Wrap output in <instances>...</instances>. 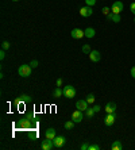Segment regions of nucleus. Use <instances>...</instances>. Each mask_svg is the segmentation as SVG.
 <instances>
[{
    "instance_id": "obj_1",
    "label": "nucleus",
    "mask_w": 135,
    "mask_h": 150,
    "mask_svg": "<svg viewBox=\"0 0 135 150\" xmlns=\"http://www.w3.org/2000/svg\"><path fill=\"white\" fill-rule=\"evenodd\" d=\"M31 70H33V68L30 67V65L23 64V65H20V67H19L18 73H19V76H22V77H30V76H31Z\"/></svg>"
},
{
    "instance_id": "obj_2",
    "label": "nucleus",
    "mask_w": 135,
    "mask_h": 150,
    "mask_svg": "<svg viewBox=\"0 0 135 150\" xmlns=\"http://www.w3.org/2000/svg\"><path fill=\"white\" fill-rule=\"evenodd\" d=\"M64 96H65L66 99H73L76 96V88L72 87V85L64 87Z\"/></svg>"
},
{
    "instance_id": "obj_3",
    "label": "nucleus",
    "mask_w": 135,
    "mask_h": 150,
    "mask_svg": "<svg viewBox=\"0 0 135 150\" xmlns=\"http://www.w3.org/2000/svg\"><path fill=\"white\" fill-rule=\"evenodd\" d=\"M123 7H124V6H123V3H122L120 0H116L111 7L112 14H120L122 11H123Z\"/></svg>"
},
{
    "instance_id": "obj_4",
    "label": "nucleus",
    "mask_w": 135,
    "mask_h": 150,
    "mask_svg": "<svg viewBox=\"0 0 135 150\" xmlns=\"http://www.w3.org/2000/svg\"><path fill=\"white\" fill-rule=\"evenodd\" d=\"M84 119V114L83 111H80V110H76V111H73L72 114V120L74 123H80L81 120Z\"/></svg>"
},
{
    "instance_id": "obj_5",
    "label": "nucleus",
    "mask_w": 135,
    "mask_h": 150,
    "mask_svg": "<svg viewBox=\"0 0 135 150\" xmlns=\"http://www.w3.org/2000/svg\"><path fill=\"white\" fill-rule=\"evenodd\" d=\"M92 14H93V8L90 7V6H85V7L80 8V15H81V16L88 18V16H90Z\"/></svg>"
},
{
    "instance_id": "obj_6",
    "label": "nucleus",
    "mask_w": 135,
    "mask_h": 150,
    "mask_svg": "<svg viewBox=\"0 0 135 150\" xmlns=\"http://www.w3.org/2000/svg\"><path fill=\"white\" fill-rule=\"evenodd\" d=\"M70 35H72L73 39H81L83 37H85L84 30H81V28H73L72 33H70Z\"/></svg>"
},
{
    "instance_id": "obj_7",
    "label": "nucleus",
    "mask_w": 135,
    "mask_h": 150,
    "mask_svg": "<svg viewBox=\"0 0 135 150\" xmlns=\"http://www.w3.org/2000/svg\"><path fill=\"white\" fill-rule=\"evenodd\" d=\"M41 147L43 150H52L53 147H56V146H54V142H53V139H47V138H46L45 141H42Z\"/></svg>"
},
{
    "instance_id": "obj_8",
    "label": "nucleus",
    "mask_w": 135,
    "mask_h": 150,
    "mask_svg": "<svg viewBox=\"0 0 135 150\" xmlns=\"http://www.w3.org/2000/svg\"><path fill=\"white\" fill-rule=\"evenodd\" d=\"M88 103L87 100H77L76 101V108L77 110H80V111H83V112H85L87 111V108H88Z\"/></svg>"
},
{
    "instance_id": "obj_9",
    "label": "nucleus",
    "mask_w": 135,
    "mask_h": 150,
    "mask_svg": "<svg viewBox=\"0 0 135 150\" xmlns=\"http://www.w3.org/2000/svg\"><path fill=\"white\" fill-rule=\"evenodd\" d=\"M53 142H54V146H56L57 149H61V147L65 145L66 139H65V137H56V138L53 139Z\"/></svg>"
},
{
    "instance_id": "obj_10",
    "label": "nucleus",
    "mask_w": 135,
    "mask_h": 150,
    "mask_svg": "<svg viewBox=\"0 0 135 150\" xmlns=\"http://www.w3.org/2000/svg\"><path fill=\"white\" fill-rule=\"evenodd\" d=\"M89 58L92 62H99L101 59V54L100 52H97V50H92V52L89 53Z\"/></svg>"
},
{
    "instance_id": "obj_11",
    "label": "nucleus",
    "mask_w": 135,
    "mask_h": 150,
    "mask_svg": "<svg viewBox=\"0 0 135 150\" xmlns=\"http://www.w3.org/2000/svg\"><path fill=\"white\" fill-rule=\"evenodd\" d=\"M115 119H116V116H115V114H107V116L104 118V123H105V126H112L115 123Z\"/></svg>"
},
{
    "instance_id": "obj_12",
    "label": "nucleus",
    "mask_w": 135,
    "mask_h": 150,
    "mask_svg": "<svg viewBox=\"0 0 135 150\" xmlns=\"http://www.w3.org/2000/svg\"><path fill=\"white\" fill-rule=\"evenodd\" d=\"M33 120H30L28 118L26 119H22L20 122H19V127H22V129H31V126H33Z\"/></svg>"
},
{
    "instance_id": "obj_13",
    "label": "nucleus",
    "mask_w": 135,
    "mask_h": 150,
    "mask_svg": "<svg viewBox=\"0 0 135 150\" xmlns=\"http://www.w3.org/2000/svg\"><path fill=\"white\" fill-rule=\"evenodd\" d=\"M105 112H107V114H115V112H116V104L112 103V101L107 103V104H105Z\"/></svg>"
},
{
    "instance_id": "obj_14",
    "label": "nucleus",
    "mask_w": 135,
    "mask_h": 150,
    "mask_svg": "<svg viewBox=\"0 0 135 150\" xmlns=\"http://www.w3.org/2000/svg\"><path fill=\"white\" fill-rule=\"evenodd\" d=\"M28 101H31V96L30 95H22L20 98L15 100V103L19 104V103H28Z\"/></svg>"
},
{
    "instance_id": "obj_15",
    "label": "nucleus",
    "mask_w": 135,
    "mask_h": 150,
    "mask_svg": "<svg viewBox=\"0 0 135 150\" xmlns=\"http://www.w3.org/2000/svg\"><path fill=\"white\" fill-rule=\"evenodd\" d=\"M45 135H46V138L47 139H54L56 138V130L54 129H47L46 130V133H45Z\"/></svg>"
},
{
    "instance_id": "obj_16",
    "label": "nucleus",
    "mask_w": 135,
    "mask_h": 150,
    "mask_svg": "<svg viewBox=\"0 0 135 150\" xmlns=\"http://www.w3.org/2000/svg\"><path fill=\"white\" fill-rule=\"evenodd\" d=\"M84 34H85V37H87V38H93L95 34H96V31H95V28L88 27V28H85V30H84Z\"/></svg>"
},
{
    "instance_id": "obj_17",
    "label": "nucleus",
    "mask_w": 135,
    "mask_h": 150,
    "mask_svg": "<svg viewBox=\"0 0 135 150\" xmlns=\"http://www.w3.org/2000/svg\"><path fill=\"white\" fill-rule=\"evenodd\" d=\"M62 95H64V89H61L59 87H57L56 89L53 91V98H56V99H59Z\"/></svg>"
},
{
    "instance_id": "obj_18",
    "label": "nucleus",
    "mask_w": 135,
    "mask_h": 150,
    "mask_svg": "<svg viewBox=\"0 0 135 150\" xmlns=\"http://www.w3.org/2000/svg\"><path fill=\"white\" fill-rule=\"evenodd\" d=\"M111 149L112 150H122L123 149V145H122L120 141H115V142L111 145Z\"/></svg>"
},
{
    "instance_id": "obj_19",
    "label": "nucleus",
    "mask_w": 135,
    "mask_h": 150,
    "mask_svg": "<svg viewBox=\"0 0 135 150\" xmlns=\"http://www.w3.org/2000/svg\"><path fill=\"white\" fill-rule=\"evenodd\" d=\"M65 129L66 130H72L73 127H74V122H73V120H68V122H65Z\"/></svg>"
},
{
    "instance_id": "obj_20",
    "label": "nucleus",
    "mask_w": 135,
    "mask_h": 150,
    "mask_svg": "<svg viewBox=\"0 0 135 150\" xmlns=\"http://www.w3.org/2000/svg\"><path fill=\"white\" fill-rule=\"evenodd\" d=\"M95 99H96V98H95V95L93 93H89L87 96V99H85V100H87L89 104H93V103H95Z\"/></svg>"
},
{
    "instance_id": "obj_21",
    "label": "nucleus",
    "mask_w": 135,
    "mask_h": 150,
    "mask_svg": "<svg viewBox=\"0 0 135 150\" xmlns=\"http://www.w3.org/2000/svg\"><path fill=\"white\" fill-rule=\"evenodd\" d=\"M112 22H115V23H119V22L122 21V18H120V14H114L112 15Z\"/></svg>"
},
{
    "instance_id": "obj_22",
    "label": "nucleus",
    "mask_w": 135,
    "mask_h": 150,
    "mask_svg": "<svg viewBox=\"0 0 135 150\" xmlns=\"http://www.w3.org/2000/svg\"><path fill=\"white\" fill-rule=\"evenodd\" d=\"M95 114V110L93 108H87V111H85V116L87 118H92Z\"/></svg>"
},
{
    "instance_id": "obj_23",
    "label": "nucleus",
    "mask_w": 135,
    "mask_h": 150,
    "mask_svg": "<svg viewBox=\"0 0 135 150\" xmlns=\"http://www.w3.org/2000/svg\"><path fill=\"white\" fill-rule=\"evenodd\" d=\"M83 52H84V54H89V53L92 52V49H90L89 45H84L83 46Z\"/></svg>"
},
{
    "instance_id": "obj_24",
    "label": "nucleus",
    "mask_w": 135,
    "mask_h": 150,
    "mask_svg": "<svg viewBox=\"0 0 135 150\" xmlns=\"http://www.w3.org/2000/svg\"><path fill=\"white\" fill-rule=\"evenodd\" d=\"M10 46H11L10 42H8V41H4L3 43H1V49H3V50H8V49H10Z\"/></svg>"
},
{
    "instance_id": "obj_25",
    "label": "nucleus",
    "mask_w": 135,
    "mask_h": 150,
    "mask_svg": "<svg viewBox=\"0 0 135 150\" xmlns=\"http://www.w3.org/2000/svg\"><path fill=\"white\" fill-rule=\"evenodd\" d=\"M101 12H103V14L105 15V16H107V15L110 14V12H112V11H111V8H108V7H104L103 10H101Z\"/></svg>"
},
{
    "instance_id": "obj_26",
    "label": "nucleus",
    "mask_w": 135,
    "mask_h": 150,
    "mask_svg": "<svg viewBox=\"0 0 135 150\" xmlns=\"http://www.w3.org/2000/svg\"><path fill=\"white\" fill-rule=\"evenodd\" d=\"M85 4L92 7V6H95V4H96V0H85Z\"/></svg>"
},
{
    "instance_id": "obj_27",
    "label": "nucleus",
    "mask_w": 135,
    "mask_h": 150,
    "mask_svg": "<svg viewBox=\"0 0 135 150\" xmlns=\"http://www.w3.org/2000/svg\"><path fill=\"white\" fill-rule=\"evenodd\" d=\"M30 67H31L33 69H34V68H37V67H38V61H37V59H33L31 62H30Z\"/></svg>"
},
{
    "instance_id": "obj_28",
    "label": "nucleus",
    "mask_w": 135,
    "mask_h": 150,
    "mask_svg": "<svg viewBox=\"0 0 135 150\" xmlns=\"http://www.w3.org/2000/svg\"><path fill=\"white\" fill-rule=\"evenodd\" d=\"M88 150H100V146L99 145H89V149Z\"/></svg>"
},
{
    "instance_id": "obj_29",
    "label": "nucleus",
    "mask_w": 135,
    "mask_h": 150,
    "mask_svg": "<svg viewBox=\"0 0 135 150\" xmlns=\"http://www.w3.org/2000/svg\"><path fill=\"white\" fill-rule=\"evenodd\" d=\"M6 58V50L1 49V52H0V59H4Z\"/></svg>"
},
{
    "instance_id": "obj_30",
    "label": "nucleus",
    "mask_w": 135,
    "mask_h": 150,
    "mask_svg": "<svg viewBox=\"0 0 135 150\" xmlns=\"http://www.w3.org/2000/svg\"><path fill=\"white\" fill-rule=\"evenodd\" d=\"M89 149V145H88V143H83V145H81V150H88Z\"/></svg>"
},
{
    "instance_id": "obj_31",
    "label": "nucleus",
    "mask_w": 135,
    "mask_h": 150,
    "mask_svg": "<svg viewBox=\"0 0 135 150\" xmlns=\"http://www.w3.org/2000/svg\"><path fill=\"white\" fill-rule=\"evenodd\" d=\"M130 74H131L132 79H135V67L131 68V70H130Z\"/></svg>"
},
{
    "instance_id": "obj_32",
    "label": "nucleus",
    "mask_w": 135,
    "mask_h": 150,
    "mask_svg": "<svg viewBox=\"0 0 135 150\" xmlns=\"http://www.w3.org/2000/svg\"><path fill=\"white\" fill-rule=\"evenodd\" d=\"M130 10H131V12L135 15V3H132L131 6H130Z\"/></svg>"
},
{
    "instance_id": "obj_33",
    "label": "nucleus",
    "mask_w": 135,
    "mask_h": 150,
    "mask_svg": "<svg viewBox=\"0 0 135 150\" xmlns=\"http://www.w3.org/2000/svg\"><path fill=\"white\" fill-rule=\"evenodd\" d=\"M93 110H95V112H99V111H100V110H101V107H100V105H93Z\"/></svg>"
},
{
    "instance_id": "obj_34",
    "label": "nucleus",
    "mask_w": 135,
    "mask_h": 150,
    "mask_svg": "<svg viewBox=\"0 0 135 150\" xmlns=\"http://www.w3.org/2000/svg\"><path fill=\"white\" fill-rule=\"evenodd\" d=\"M27 118L30 119V120H34V114H33V112H30V114H27Z\"/></svg>"
},
{
    "instance_id": "obj_35",
    "label": "nucleus",
    "mask_w": 135,
    "mask_h": 150,
    "mask_svg": "<svg viewBox=\"0 0 135 150\" xmlns=\"http://www.w3.org/2000/svg\"><path fill=\"white\" fill-rule=\"evenodd\" d=\"M62 85V79H58L57 80V87H61Z\"/></svg>"
},
{
    "instance_id": "obj_36",
    "label": "nucleus",
    "mask_w": 135,
    "mask_h": 150,
    "mask_svg": "<svg viewBox=\"0 0 135 150\" xmlns=\"http://www.w3.org/2000/svg\"><path fill=\"white\" fill-rule=\"evenodd\" d=\"M112 15H114L112 12H110V14L107 15V19H108V21H111V19H112Z\"/></svg>"
},
{
    "instance_id": "obj_37",
    "label": "nucleus",
    "mask_w": 135,
    "mask_h": 150,
    "mask_svg": "<svg viewBox=\"0 0 135 150\" xmlns=\"http://www.w3.org/2000/svg\"><path fill=\"white\" fill-rule=\"evenodd\" d=\"M12 1H19V0H12Z\"/></svg>"
},
{
    "instance_id": "obj_38",
    "label": "nucleus",
    "mask_w": 135,
    "mask_h": 150,
    "mask_svg": "<svg viewBox=\"0 0 135 150\" xmlns=\"http://www.w3.org/2000/svg\"><path fill=\"white\" fill-rule=\"evenodd\" d=\"M134 22H135V19H134Z\"/></svg>"
}]
</instances>
